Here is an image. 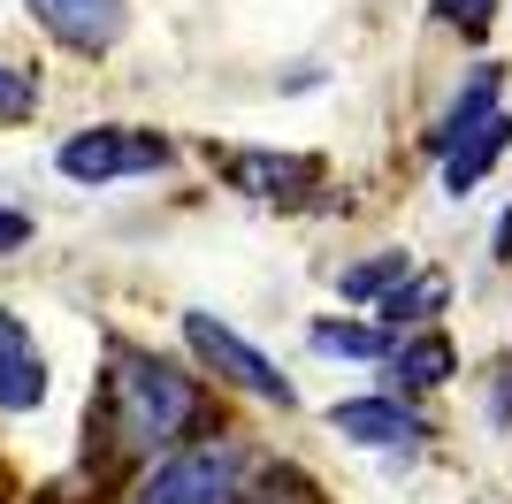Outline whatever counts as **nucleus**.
<instances>
[{"label": "nucleus", "mask_w": 512, "mask_h": 504, "mask_svg": "<svg viewBox=\"0 0 512 504\" xmlns=\"http://www.w3.org/2000/svg\"><path fill=\"white\" fill-rule=\"evenodd\" d=\"M192 420H199V390H192L184 367L138 352V344H107L100 405H92V436H100V451L146 459V451H169Z\"/></svg>", "instance_id": "f257e3e1"}, {"label": "nucleus", "mask_w": 512, "mask_h": 504, "mask_svg": "<svg viewBox=\"0 0 512 504\" xmlns=\"http://www.w3.org/2000/svg\"><path fill=\"white\" fill-rule=\"evenodd\" d=\"M176 146L161 130H130V123H100V130H77L62 138L54 168H62L69 184H115V176H153V168H169Z\"/></svg>", "instance_id": "f03ea898"}, {"label": "nucleus", "mask_w": 512, "mask_h": 504, "mask_svg": "<svg viewBox=\"0 0 512 504\" xmlns=\"http://www.w3.org/2000/svg\"><path fill=\"white\" fill-rule=\"evenodd\" d=\"M237 474H245V443H230V436L184 443L130 489V504H222L237 489Z\"/></svg>", "instance_id": "7ed1b4c3"}, {"label": "nucleus", "mask_w": 512, "mask_h": 504, "mask_svg": "<svg viewBox=\"0 0 512 504\" xmlns=\"http://www.w3.org/2000/svg\"><path fill=\"white\" fill-rule=\"evenodd\" d=\"M184 344H192L199 367H214V375L230 382V390H245V398H268V405H291V382H283V367L260 352V344H245L230 321H214V314H184Z\"/></svg>", "instance_id": "20e7f679"}, {"label": "nucleus", "mask_w": 512, "mask_h": 504, "mask_svg": "<svg viewBox=\"0 0 512 504\" xmlns=\"http://www.w3.org/2000/svg\"><path fill=\"white\" fill-rule=\"evenodd\" d=\"M31 23L54 46H69V54H107V46L123 39L130 8L123 0H31Z\"/></svg>", "instance_id": "39448f33"}, {"label": "nucleus", "mask_w": 512, "mask_h": 504, "mask_svg": "<svg viewBox=\"0 0 512 504\" xmlns=\"http://www.w3.org/2000/svg\"><path fill=\"white\" fill-rule=\"evenodd\" d=\"M329 428L352 436L360 451H413V443L428 436V420L413 413V405H398V390H390V398H344L337 413H329Z\"/></svg>", "instance_id": "423d86ee"}, {"label": "nucleus", "mask_w": 512, "mask_h": 504, "mask_svg": "<svg viewBox=\"0 0 512 504\" xmlns=\"http://www.w3.org/2000/svg\"><path fill=\"white\" fill-rule=\"evenodd\" d=\"M46 352L31 344V329H23L8 306H0V405L8 413H31V405H46Z\"/></svg>", "instance_id": "0eeeda50"}, {"label": "nucleus", "mask_w": 512, "mask_h": 504, "mask_svg": "<svg viewBox=\"0 0 512 504\" xmlns=\"http://www.w3.org/2000/svg\"><path fill=\"white\" fill-rule=\"evenodd\" d=\"M222 176H230L245 199H299L321 176V161H306V153H230Z\"/></svg>", "instance_id": "6e6552de"}, {"label": "nucleus", "mask_w": 512, "mask_h": 504, "mask_svg": "<svg viewBox=\"0 0 512 504\" xmlns=\"http://www.w3.org/2000/svg\"><path fill=\"white\" fill-rule=\"evenodd\" d=\"M383 359H390V390H436V382L459 375V352H451V336H436V329L398 336Z\"/></svg>", "instance_id": "1a4fd4ad"}, {"label": "nucleus", "mask_w": 512, "mask_h": 504, "mask_svg": "<svg viewBox=\"0 0 512 504\" xmlns=\"http://www.w3.org/2000/svg\"><path fill=\"white\" fill-rule=\"evenodd\" d=\"M505 146H512V115L497 107V115H482V123H474L467 138L444 153V191H451V199H459V191H474V184L497 168V153H505Z\"/></svg>", "instance_id": "9d476101"}, {"label": "nucleus", "mask_w": 512, "mask_h": 504, "mask_svg": "<svg viewBox=\"0 0 512 504\" xmlns=\"http://www.w3.org/2000/svg\"><path fill=\"white\" fill-rule=\"evenodd\" d=\"M497 84H505V69H474L467 77V92H459V100L444 107V115H436V130H428V153H436V161H444L451 146H459V138H467L474 123H482V115H497Z\"/></svg>", "instance_id": "9b49d317"}, {"label": "nucleus", "mask_w": 512, "mask_h": 504, "mask_svg": "<svg viewBox=\"0 0 512 504\" xmlns=\"http://www.w3.org/2000/svg\"><path fill=\"white\" fill-rule=\"evenodd\" d=\"M375 314H383V329H428V314H444V275L406 268L383 298H375Z\"/></svg>", "instance_id": "f8f14e48"}, {"label": "nucleus", "mask_w": 512, "mask_h": 504, "mask_svg": "<svg viewBox=\"0 0 512 504\" xmlns=\"http://www.w3.org/2000/svg\"><path fill=\"white\" fill-rule=\"evenodd\" d=\"M222 504H321V489L306 482L299 466H268L253 489H245V474H237V489H230Z\"/></svg>", "instance_id": "ddd939ff"}, {"label": "nucleus", "mask_w": 512, "mask_h": 504, "mask_svg": "<svg viewBox=\"0 0 512 504\" xmlns=\"http://www.w3.org/2000/svg\"><path fill=\"white\" fill-rule=\"evenodd\" d=\"M314 352H337V359H383V329H360V321H314Z\"/></svg>", "instance_id": "4468645a"}, {"label": "nucleus", "mask_w": 512, "mask_h": 504, "mask_svg": "<svg viewBox=\"0 0 512 504\" xmlns=\"http://www.w3.org/2000/svg\"><path fill=\"white\" fill-rule=\"evenodd\" d=\"M406 268H413L406 252H375V260H360V268H344V275H337V291H344V298H383Z\"/></svg>", "instance_id": "2eb2a0df"}, {"label": "nucleus", "mask_w": 512, "mask_h": 504, "mask_svg": "<svg viewBox=\"0 0 512 504\" xmlns=\"http://www.w3.org/2000/svg\"><path fill=\"white\" fill-rule=\"evenodd\" d=\"M31 107H39V77H23V69L0 62V115H8V123H23Z\"/></svg>", "instance_id": "dca6fc26"}, {"label": "nucleus", "mask_w": 512, "mask_h": 504, "mask_svg": "<svg viewBox=\"0 0 512 504\" xmlns=\"http://www.w3.org/2000/svg\"><path fill=\"white\" fill-rule=\"evenodd\" d=\"M490 8H497V0H436V16L459 23L467 39H482V31H490Z\"/></svg>", "instance_id": "f3484780"}, {"label": "nucleus", "mask_w": 512, "mask_h": 504, "mask_svg": "<svg viewBox=\"0 0 512 504\" xmlns=\"http://www.w3.org/2000/svg\"><path fill=\"white\" fill-rule=\"evenodd\" d=\"M490 420L497 428L512 420V359H497V375H490Z\"/></svg>", "instance_id": "a211bd4d"}, {"label": "nucleus", "mask_w": 512, "mask_h": 504, "mask_svg": "<svg viewBox=\"0 0 512 504\" xmlns=\"http://www.w3.org/2000/svg\"><path fill=\"white\" fill-rule=\"evenodd\" d=\"M16 245H31V214L0 207V252H16Z\"/></svg>", "instance_id": "6ab92c4d"}, {"label": "nucleus", "mask_w": 512, "mask_h": 504, "mask_svg": "<svg viewBox=\"0 0 512 504\" xmlns=\"http://www.w3.org/2000/svg\"><path fill=\"white\" fill-rule=\"evenodd\" d=\"M497 260H512V207H505V222H497Z\"/></svg>", "instance_id": "aec40b11"}]
</instances>
